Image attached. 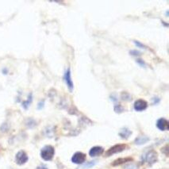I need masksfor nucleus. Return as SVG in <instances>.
Wrapping results in <instances>:
<instances>
[{
  "label": "nucleus",
  "mask_w": 169,
  "mask_h": 169,
  "mask_svg": "<svg viewBox=\"0 0 169 169\" xmlns=\"http://www.w3.org/2000/svg\"><path fill=\"white\" fill-rule=\"evenodd\" d=\"M55 153V150L53 147L47 145V146L44 147L41 149V156L42 157L43 160H51L53 157Z\"/></svg>",
  "instance_id": "1"
},
{
  "label": "nucleus",
  "mask_w": 169,
  "mask_h": 169,
  "mask_svg": "<svg viewBox=\"0 0 169 169\" xmlns=\"http://www.w3.org/2000/svg\"><path fill=\"white\" fill-rule=\"evenodd\" d=\"M143 160L149 165H153L157 160V153L154 150L147 152L143 156Z\"/></svg>",
  "instance_id": "2"
},
{
  "label": "nucleus",
  "mask_w": 169,
  "mask_h": 169,
  "mask_svg": "<svg viewBox=\"0 0 169 169\" xmlns=\"http://www.w3.org/2000/svg\"><path fill=\"white\" fill-rule=\"evenodd\" d=\"M126 148V145L123 144H116L114 146H113L112 148L109 149L108 151L106 152V156H111L114 155V154L118 153H121L123 150H125V149Z\"/></svg>",
  "instance_id": "3"
},
{
  "label": "nucleus",
  "mask_w": 169,
  "mask_h": 169,
  "mask_svg": "<svg viewBox=\"0 0 169 169\" xmlns=\"http://www.w3.org/2000/svg\"><path fill=\"white\" fill-rule=\"evenodd\" d=\"M86 155L83 153H76L73 155L72 158V161L76 165H81L85 161Z\"/></svg>",
  "instance_id": "4"
},
{
  "label": "nucleus",
  "mask_w": 169,
  "mask_h": 169,
  "mask_svg": "<svg viewBox=\"0 0 169 169\" xmlns=\"http://www.w3.org/2000/svg\"><path fill=\"white\" fill-rule=\"evenodd\" d=\"M28 156L24 151L18 152L16 155V163L19 165H24L25 163L27 162Z\"/></svg>",
  "instance_id": "5"
},
{
  "label": "nucleus",
  "mask_w": 169,
  "mask_h": 169,
  "mask_svg": "<svg viewBox=\"0 0 169 169\" xmlns=\"http://www.w3.org/2000/svg\"><path fill=\"white\" fill-rule=\"evenodd\" d=\"M134 109L137 111H143L148 107V103L143 99H138L134 102Z\"/></svg>",
  "instance_id": "6"
},
{
  "label": "nucleus",
  "mask_w": 169,
  "mask_h": 169,
  "mask_svg": "<svg viewBox=\"0 0 169 169\" xmlns=\"http://www.w3.org/2000/svg\"><path fill=\"white\" fill-rule=\"evenodd\" d=\"M156 126L159 129L162 131L168 130L169 129V124L168 120L165 118H160L156 122Z\"/></svg>",
  "instance_id": "7"
},
{
  "label": "nucleus",
  "mask_w": 169,
  "mask_h": 169,
  "mask_svg": "<svg viewBox=\"0 0 169 169\" xmlns=\"http://www.w3.org/2000/svg\"><path fill=\"white\" fill-rule=\"evenodd\" d=\"M64 80H65L66 84H67V86L68 87V88L70 89V90H73L74 85H73V83H72V76H71V71L69 68L67 69V71L65 72V74H64Z\"/></svg>",
  "instance_id": "8"
},
{
  "label": "nucleus",
  "mask_w": 169,
  "mask_h": 169,
  "mask_svg": "<svg viewBox=\"0 0 169 169\" xmlns=\"http://www.w3.org/2000/svg\"><path fill=\"white\" fill-rule=\"evenodd\" d=\"M103 149L100 146H95L93 147L92 149H90L89 154L91 157H95V156H99L102 155L103 153Z\"/></svg>",
  "instance_id": "9"
},
{
  "label": "nucleus",
  "mask_w": 169,
  "mask_h": 169,
  "mask_svg": "<svg viewBox=\"0 0 169 169\" xmlns=\"http://www.w3.org/2000/svg\"><path fill=\"white\" fill-rule=\"evenodd\" d=\"M149 141V138L148 137H145V136H141V137H139L135 140L136 144H138V145H141V144H144L145 143Z\"/></svg>",
  "instance_id": "10"
},
{
  "label": "nucleus",
  "mask_w": 169,
  "mask_h": 169,
  "mask_svg": "<svg viewBox=\"0 0 169 169\" xmlns=\"http://www.w3.org/2000/svg\"><path fill=\"white\" fill-rule=\"evenodd\" d=\"M131 133H132V132H131L129 129H128L126 128H123L121 129V131H120L119 133V135L122 137V138H128L129 136L131 135Z\"/></svg>",
  "instance_id": "11"
},
{
  "label": "nucleus",
  "mask_w": 169,
  "mask_h": 169,
  "mask_svg": "<svg viewBox=\"0 0 169 169\" xmlns=\"http://www.w3.org/2000/svg\"><path fill=\"white\" fill-rule=\"evenodd\" d=\"M132 160V158H121V159H118V160H115L114 162L113 163V166H117V165H122L123 163H126L129 162V161H131Z\"/></svg>",
  "instance_id": "12"
},
{
  "label": "nucleus",
  "mask_w": 169,
  "mask_h": 169,
  "mask_svg": "<svg viewBox=\"0 0 169 169\" xmlns=\"http://www.w3.org/2000/svg\"><path fill=\"white\" fill-rule=\"evenodd\" d=\"M32 99H33V97H32V95L30 94L29 97H28L27 100L24 102L22 103V106H23V107H24V108L28 109V107H29V104L31 103Z\"/></svg>",
  "instance_id": "13"
},
{
  "label": "nucleus",
  "mask_w": 169,
  "mask_h": 169,
  "mask_svg": "<svg viewBox=\"0 0 169 169\" xmlns=\"http://www.w3.org/2000/svg\"><path fill=\"white\" fill-rule=\"evenodd\" d=\"M95 161H90V162L87 163V164H86L84 166H83V168H91L93 167L94 165H95Z\"/></svg>",
  "instance_id": "14"
},
{
  "label": "nucleus",
  "mask_w": 169,
  "mask_h": 169,
  "mask_svg": "<svg viewBox=\"0 0 169 169\" xmlns=\"http://www.w3.org/2000/svg\"><path fill=\"white\" fill-rule=\"evenodd\" d=\"M125 169H138V167L136 165H128L126 166V168Z\"/></svg>",
  "instance_id": "15"
},
{
  "label": "nucleus",
  "mask_w": 169,
  "mask_h": 169,
  "mask_svg": "<svg viewBox=\"0 0 169 169\" xmlns=\"http://www.w3.org/2000/svg\"><path fill=\"white\" fill-rule=\"evenodd\" d=\"M137 62H138V64H139V65H141V67H143V68H145L146 67V64H145V63H144V61H141V59H138V60H137Z\"/></svg>",
  "instance_id": "16"
},
{
  "label": "nucleus",
  "mask_w": 169,
  "mask_h": 169,
  "mask_svg": "<svg viewBox=\"0 0 169 169\" xmlns=\"http://www.w3.org/2000/svg\"><path fill=\"white\" fill-rule=\"evenodd\" d=\"M134 43H135L136 44V45H137V46H138V47H140V48H141V49H145V46H144V45H142L141 43H140L139 42V41H134Z\"/></svg>",
  "instance_id": "17"
},
{
  "label": "nucleus",
  "mask_w": 169,
  "mask_h": 169,
  "mask_svg": "<svg viewBox=\"0 0 169 169\" xmlns=\"http://www.w3.org/2000/svg\"><path fill=\"white\" fill-rule=\"evenodd\" d=\"M130 54L135 55V56H140L141 52H138V51H135V50H133V51H131L130 52Z\"/></svg>",
  "instance_id": "18"
},
{
  "label": "nucleus",
  "mask_w": 169,
  "mask_h": 169,
  "mask_svg": "<svg viewBox=\"0 0 169 169\" xmlns=\"http://www.w3.org/2000/svg\"><path fill=\"white\" fill-rule=\"evenodd\" d=\"M37 169H48V168L45 167V166H40V167H38Z\"/></svg>",
  "instance_id": "19"
}]
</instances>
